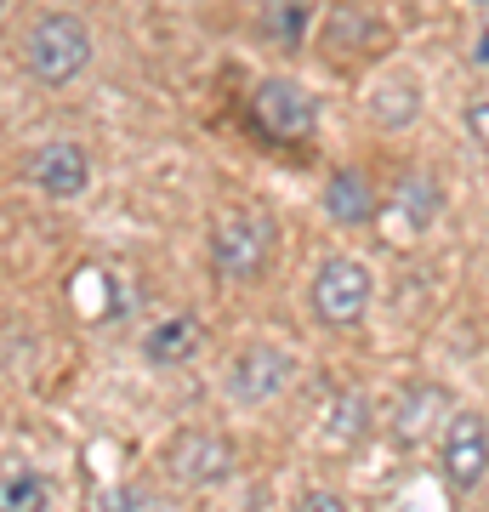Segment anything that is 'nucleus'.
<instances>
[{
  "label": "nucleus",
  "instance_id": "nucleus-2",
  "mask_svg": "<svg viewBox=\"0 0 489 512\" xmlns=\"http://www.w3.org/2000/svg\"><path fill=\"white\" fill-rule=\"evenodd\" d=\"M268 256H273V222L262 211H222L211 222V268H217V279L251 285V279H262Z\"/></svg>",
  "mask_w": 489,
  "mask_h": 512
},
{
  "label": "nucleus",
  "instance_id": "nucleus-5",
  "mask_svg": "<svg viewBox=\"0 0 489 512\" xmlns=\"http://www.w3.org/2000/svg\"><path fill=\"white\" fill-rule=\"evenodd\" d=\"M296 376V359L285 348H273V342H251V348H239L222 370V393L234 404H273L279 393L290 387Z\"/></svg>",
  "mask_w": 489,
  "mask_h": 512
},
{
  "label": "nucleus",
  "instance_id": "nucleus-15",
  "mask_svg": "<svg viewBox=\"0 0 489 512\" xmlns=\"http://www.w3.org/2000/svg\"><path fill=\"white\" fill-rule=\"evenodd\" d=\"M478 6H489V0H478Z\"/></svg>",
  "mask_w": 489,
  "mask_h": 512
},
{
  "label": "nucleus",
  "instance_id": "nucleus-13",
  "mask_svg": "<svg viewBox=\"0 0 489 512\" xmlns=\"http://www.w3.org/2000/svg\"><path fill=\"white\" fill-rule=\"evenodd\" d=\"M467 131H472V143H478V148L489 154V97L467 109Z\"/></svg>",
  "mask_w": 489,
  "mask_h": 512
},
{
  "label": "nucleus",
  "instance_id": "nucleus-10",
  "mask_svg": "<svg viewBox=\"0 0 489 512\" xmlns=\"http://www.w3.org/2000/svg\"><path fill=\"white\" fill-rule=\"evenodd\" d=\"M376 183L364 177V171H353V165H342L336 177L325 183V217L342 222V228H359V222L376 217Z\"/></svg>",
  "mask_w": 489,
  "mask_h": 512
},
{
  "label": "nucleus",
  "instance_id": "nucleus-8",
  "mask_svg": "<svg viewBox=\"0 0 489 512\" xmlns=\"http://www.w3.org/2000/svg\"><path fill=\"white\" fill-rule=\"evenodd\" d=\"M23 177H29V188H40L46 200H80V194L91 188V160H86L80 143L52 137V143H40L35 154H29Z\"/></svg>",
  "mask_w": 489,
  "mask_h": 512
},
{
  "label": "nucleus",
  "instance_id": "nucleus-9",
  "mask_svg": "<svg viewBox=\"0 0 489 512\" xmlns=\"http://www.w3.org/2000/svg\"><path fill=\"white\" fill-rule=\"evenodd\" d=\"M200 342H205L200 319H194V313H171V319H160V325L143 336V359L148 365H160V370L188 365V359L200 353Z\"/></svg>",
  "mask_w": 489,
  "mask_h": 512
},
{
  "label": "nucleus",
  "instance_id": "nucleus-14",
  "mask_svg": "<svg viewBox=\"0 0 489 512\" xmlns=\"http://www.w3.org/2000/svg\"><path fill=\"white\" fill-rule=\"evenodd\" d=\"M0 18H6V0H0Z\"/></svg>",
  "mask_w": 489,
  "mask_h": 512
},
{
  "label": "nucleus",
  "instance_id": "nucleus-7",
  "mask_svg": "<svg viewBox=\"0 0 489 512\" xmlns=\"http://www.w3.org/2000/svg\"><path fill=\"white\" fill-rule=\"evenodd\" d=\"M438 461H444V484L450 490H478L489 473V427L478 410H455L444 421V439H438Z\"/></svg>",
  "mask_w": 489,
  "mask_h": 512
},
{
  "label": "nucleus",
  "instance_id": "nucleus-3",
  "mask_svg": "<svg viewBox=\"0 0 489 512\" xmlns=\"http://www.w3.org/2000/svg\"><path fill=\"white\" fill-rule=\"evenodd\" d=\"M370 268H364L359 256H325L319 268H313V285H308V302H313V319L330 330H359L364 313H370Z\"/></svg>",
  "mask_w": 489,
  "mask_h": 512
},
{
  "label": "nucleus",
  "instance_id": "nucleus-6",
  "mask_svg": "<svg viewBox=\"0 0 489 512\" xmlns=\"http://www.w3.org/2000/svg\"><path fill=\"white\" fill-rule=\"evenodd\" d=\"M234 439H222V433H211V427H188V433H177V439L165 444V473L177 478V484H188V490H205V484H222V478L234 473Z\"/></svg>",
  "mask_w": 489,
  "mask_h": 512
},
{
  "label": "nucleus",
  "instance_id": "nucleus-11",
  "mask_svg": "<svg viewBox=\"0 0 489 512\" xmlns=\"http://www.w3.org/2000/svg\"><path fill=\"white\" fill-rule=\"evenodd\" d=\"M302 23H308V6L302 0H273V12L262 18L273 40H285V46H302Z\"/></svg>",
  "mask_w": 489,
  "mask_h": 512
},
{
  "label": "nucleus",
  "instance_id": "nucleus-12",
  "mask_svg": "<svg viewBox=\"0 0 489 512\" xmlns=\"http://www.w3.org/2000/svg\"><path fill=\"white\" fill-rule=\"evenodd\" d=\"M0 507H46V478L35 473L0 478Z\"/></svg>",
  "mask_w": 489,
  "mask_h": 512
},
{
  "label": "nucleus",
  "instance_id": "nucleus-1",
  "mask_svg": "<svg viewBox=\"0 0 489 512\" xmlns=\"http://www.w3.org/2000/svg\"><path fill=\"white\" fill-rule=\"evenodd\" d=\"M91 52H97L91 29L74 12H46L23 35V69L35 74L40 86H69L74 74H86Z\"/></svg>",
  "mask_w": 489,
  "mask_h": 512
},
{
  "label": "nucleus",
  "instance_id": "nucleus-4",
  "mask_svg": "<svg viewBox=\"0 0 489 512\" xmlns=\"http://www.w3.org/2000/svg\"><path fill=\"white\" fill-rule=\"evenodd\" d=\"M251 120L268 143H313L319 131V97L302 86V80H262L251 97Z\"/></svg>",
  "mask_w": 489,
  "mask_h": 512
}]
</instances>
